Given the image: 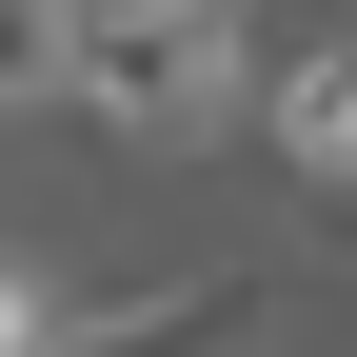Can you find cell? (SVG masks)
<instances>
[{
  "label": "cell",
  "mask_w": 357,
  "mask_h": 357,
  "mask_svg": "<svg viewBox=\"0 0 357 357\" xmlns=\"http://www.w3.org/2000/svg\"><path fill=\"white\" fill-rule=\"evenodd\" d=\"M238 40H258V0H60V100L119 159H178L238 119Z\"/></svg>",
  "instance_id": "1"
},
{
  "label": "cell",
  "mask_w": 357,
  "mask_h": 357,
  "mask_svg": "<svg viewBox=\"0 0 357 357\" xmlns=\"http://www.w3.org/2000/svg\"><path fill=\"white\" fill-rule=\"evenodd\" d=\"M238 100H258V139H278L298 199H337V178H357V60H337V0H278V20L238 40Z\"/></svg>",
  "instance_id": "2"
},
{
  "label": "cell",
  "mask_w": 357,
  "mask_h": 357,
  "mask_svg": "<svg viewBox=\"0 0 357 357\" xmlns=\"http://www.w3.org/2000/svg\"><path fill=\"white\" fill-rule=\"evenodd\" d=\"M258 318H278L258 278H178L139 318H40V357H258Z\"/></svg>",
  "instance_id": "3"
},
{
  "label": "cell",
  "mask_w": 357,
  "mask_h": 357,
  "mask_svg": "<svg viewBox=\"0 0 357 357\" xmlns=\"http://www.w3.org/2000/svg\"><path fill=\"white\" fill-rule=\"evenodd\" d=\"M0 100H60V0H0Z\"/></svg>",
  "instance_id": "4"
}]
</instances>
